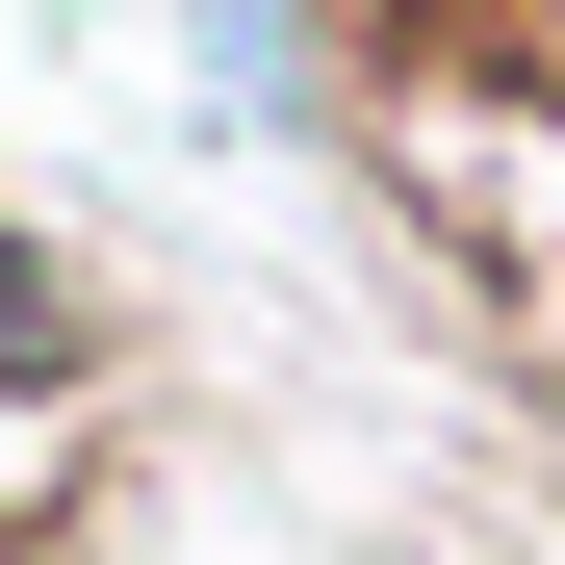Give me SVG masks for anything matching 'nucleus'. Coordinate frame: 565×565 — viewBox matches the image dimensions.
Wrapping results in <instances>:
<instances>
[{"label": "nucleus", "mask_w": 565, "mask_h": 565, "mask_svg": "<svg viewBox=\"0 0 565 565\" xmlns=\"http://www.w3.org/2000/svg\"><path fill=\"white\" fill-rule=\"evenodd\" d=\"M77 360H104V309H77L26 232H0V386H77Z\"/></svg>", "instance_id": "f257e3e1"}, {"label": "nucleus", "mask_w": 565, "mask_h": 565, "mask_svg": "<svg viewBox=\"0 0 565 565\" xmlns=\"http://www.w3.org/2000/svg\"><path fill=\"white\" fill-rule=\"evenodd\" d=\"M180 26H206V77L257 104V77H309V26H282V0H180Z\"/></svg>", "instance_id": "f03ea898"}, {"label": "nucleus", "mask_w": 565, "mask_h": 565, "mask_svg": "<svg viewBox=\"0 0 565 565\" xmlns=\"http://www.w3.org/2000/svg\"><path fill=\"white\" fill-rule=\"evenodd\" d=\"M489 52H514V77H565V0H514V26H489Z\"/></svg>", "instance_id": "7ed1b4c3"}]
</instances>
